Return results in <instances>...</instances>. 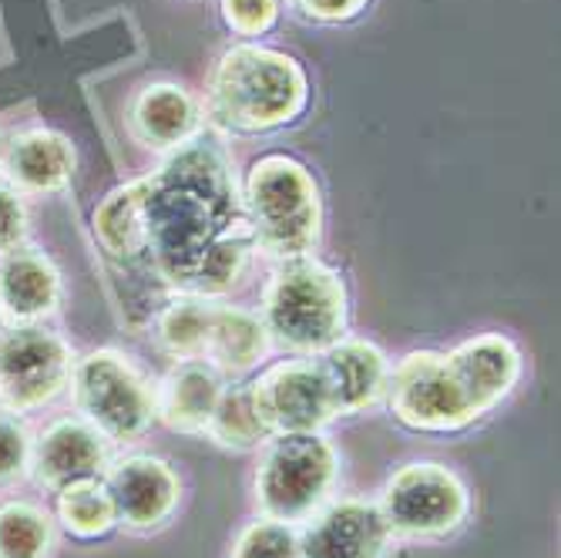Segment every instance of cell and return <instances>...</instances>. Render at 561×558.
Listing matches in <instances>:
<instances>
[{
	"instance_id": "6da1fadb",
	"label": "cell",
	"mask_w": 561,
	"mask_h": 558,
	"mask_svg": "<svg viewBox=\"0 0 561 558\" xmlns=\"http://www.w3.org/2000/svg\"><path fill=\"white\" fill-rule=\"evenodd\" d=\"M94 236L118 263L182 296H216L249 266L252 232L219 141L195 135L145 179L115 189L94 213Z\"/></svg>"
},
{
	"instance_id": "7a4b0ae2",
	"label": "cell",
	"mask_w": 561,
	"mask_h": 558,
	"mask_svg": "<svg viewBox=\"0 0 561 558\" xmlns=\"http://www.w3.org/2000/svg\"><path fill=\"white\" fill-rule=\"evenodd\" d=\"M310 98L306 71L283 50L239 44L219 58L209 81V115L242 135L293 122Z\"/></svg>"
},
{
	"instance_id": "3957f363",
	"label": "cell",
	"mask_w": 561,
	"mask_h": 558,
	"mask_svg": "<svg viewBox=\"0 0 561 558\" xmlns=\"http://www.w3.org/2000/svg\"><path fill=\"white\" fill-rule=\"evenodd\" d=\"M242 209L252 246L276 260H302L320 242V189L310 169L289 156H266L249 169Z\"/></svg>"
},
{
	"instance_id": "277c9868",
	"label": "cell",
	"mask_w": 561,
	"mask_h": 558,
	"mask_svg": "<svg viewBox=\"0 0 561 558\" xmlns=\"http://www.w3.org/2000/svg\"><path fill=\"white\" fill-rule=\"evenodd\" d=\"M263 327L276 343L320 353L343 340L346 289L340 276L317 260H286L263 289Z\"/></svg>"
},
{
	"instance_id": "5b68a950",
	"label": "cell",
	"mask_w": 561,
	"mask_h": 558,
	"mask_svg": "<svg viewBox=\"0 0 561 558\" xmlns=\"http://www.w3.org/2000/svg\"><path fill=\"white\" fill-rule=\"evenodd\" d=\"M336 451L317 434L270 437L256 475V501L263 519L296 525L317 515L336 485Z\"/></svg>"
},
{
	"instance_id": "8992f818",
	"label": "cell",
	"mask_w": 561,
	"mask_h": 558,
	"mask_svg": "<svg viewBox=\"0 0 561 558\" xmlns=\"http://www.w3.org/2000/svg\"><path fill=\"white\" fill-rule=\"evenodd\" d=\"M71 390L84 421L112 441L141 437L156 421V390L115 350H94L71 371Z\"/></svg>"
},
{
	"instance_id": "52a82bcc",
	"label": "cell",
	"mask_w": 561,
	"mask_h": 558,
	"mask_svg": "<svg viewBox=\"0 0 561 558\" xmlns=\"http://www.w3.org/2000/svg\"><path fill=\"white\" fill-rule=\"evenodd\" d=\"M390 411L400 424L424 434H450L474 424L481 414L457 380L447 353L414 350L387 374Z\"/></svg>"
},
{
	"instance_id": "ba28073f",
	"label": "cell",
	"mask_w": 561,
	"mask_h": 558,
	"mask_svg": "<svg viewBox=\"0 0 561 558\" xmlns=\"http://www.w3.org/2000/svg\"><path fill=\"white\" fill-rule=\"evenodd\" d=\"M380 515L390 535L437 538L461 528L471 498L465 481L437 462H414L390 475L380 494Z\"/></svg>"
},
{
	"instance_id": "9c48e42d",
	"label": "cell",
	"mask_w": 561,
	"mask_h": 558,
	"mask_svg": "<svg viewBox=\"0 0 561 558\" xmlns=\"http://www.w3.org/2000/svg\"><path fill=\"white\" fill-rule=\"evenodd\" d=\"M245 387H249L252 411H256L270 437L317 434L333 418H340L320 353L317 357L283 361Z\"/></svg>"
},
{
	"instance_id": "30bf717a",
	"label": "cell",
	"mask_w": 561,
	"mask_h": 558,
	"mask_svg": "<svg viewBox=\"0 0 561 558\" xmlns=\"http://www.w3.org/2000/svg\"><path fill=\"white\" fill-rule=\"evenodd\" d=\"M68 343L41 327H18L0 337V403L14 414L37 411L71 380Z\"/></svg>"
},
{
	"instance_id": "8fae6325",
	"label": "cell",
	"mask_w": 561,
	"mask_h": 558,
	"mask_svg": "<svg viewBox=\"0 0 561 558\" xmlns=\"http://www.w3.org/2000/svg\"><path fill=\"white\" fill-rule=\"evenodd\" d=\"M296 535L299 558H383L390 528L377 504L346 498L306 519Z\"/></svg>"
},
{
	"instance_id": "7c38bea8",
	"label": "cell",
	"mask_w": 561,
	"mask_h": 558,
	"mask_svg": "<svg viewBox=\"0 0 561 558\" xmlns=\"http://www.w3.org/2000/svg\"><path fill=\"white\" fill-rule=\"evenodd\" d=\"M108 494L115 501V515L131 532H151L162 528L182 498L179 475L151 454H131V458L118 462L108 478Z\"/></svg>"
},
{
	"instance_id": "4fadbf2b",
	"label": "cell",
	"mask_w": 561,
	"mask_h": 558,
	"mask_svg": "<svg viewBox=\"0 0 561 558\" xmlns=\"http://www.w3.org/2000/svg\"><path fill=\"white\" fill-rule=\"evenodd\" d=\"M108 465V441L88 421L61 418L31 447V471L37 485L61 491L71 481L98 478Z\"/></svg>"
},
{
	"instance_id": "5bb4252c",
	"label": "cell",
	"mask_w": 561,
	"mask_h": 558,
	"mask_svg": "<svg viewBox=\"0 0 561 558\" xmlns=\"http://www.w3.org/2000/svg\"><path fill=\"white\" fill-rule=\"evenodd\" d=\"M447 361L481 418L494 411L522 377V353L501 333H481L465 340L447 353Z\"/></svg>"
},
{
	"instance_id": "9a60e30c",
	"label": "cell",
	"mask_w": 561,
	"mask_h": 558,
	"mask_svg": "<svg viewBox=\"0 0 561 558\" xmlns=\"http://www.w3.org/2000/svg\"><path fill=\"white\" fill-rule=\"evenodd\" d=\"M226 387V374L209 361H179L156 394V414L172 431L206 434Z\"/></svg>"
},
{
	"instance_id": "2e32d148",
	"label": "cell",
	"mask_w": 561,
	"mask_h": 558,
	"mask_svg": "<svg viewBox=\"0 0 561 558\" xmlns=\"http://www.w3.org/2000/svg\"><path fill=\"white\" fill-rule=\"evenodd\" d=\"M61 299V276L34 249H14L0 257V317L11 323H37L55 314Z\"/></svg>"
},
{
	"instance_id": "e0dca14e",
	"label": "cell",
	"mask_w": 561,
	"mask_h": 558,
	"mask_svg": "<svg viewBox=\"0 0 561 558\" xmlns=\"http://www.w3.org/2000/svg\"><path fill=\"white\" fill-rule=\"evenodd\" d=\"M320 361L330 377L340 418L374 408L387 390V357L367 340H336L333 346L320 350Z\"/></svg>"
},
{
	"instance_id": "ac0fdd59",
	"label": "cell",
	"mask_w": 561,
	"mask_h": 558,
	"mask_svg": "<svg viewBox=\"0 0 561 558\" xmlns=\"http://www.w3.org/2000/svg\"><path fill=\"white\" fill-rule=\"evenodd\" d=\"M131 132L148 148H179L198 135V105L182 84H148L131 105Z\"/></svg>"
},
{
	"instance_id": "d6986e66",
	"label": "cell",
	"mask_w": 561,
	"mask_h": 558,
	"mask_svg": "<svg viewBox=\"0 0 561 558\" xmlns=\"http://www.w3.org/2000/svg\"><path fill=\"white\" fill-rule=\"evenodd\" d=\"M75 175V148L50 128H31L8 148V182L24 192H58Z\"/></svg>"
},
{
	"instance_id": "ffe728a7",
	"label": "cell",
	"mask_w": 561,
	"mask_h": 558,
	"mask_svg": "<svg viewBox=\"0 0 561 558\" xmlns=\"http://www.w3.org/2000/svg\"><path fill=\"white\" fill-rule=\"evenodd\" d=\"M266 357V327L260 317H252L239 307L226 303H209V327H206V353L222 374H242L256 367Z\"/></svg>"
},
{
	"instance_id": "44dd1931",
	"label": "cell",
	"mask_w": 561,
	"mask_h": 558,
	"mask_svg": "<svg viewBox=\"0 0 561 558\" xmlns=\"http://www.w3.org/2000/svg\"><path fill=\"white\" fill-rule=\"evenodd\" d=\"M58 519L75 538H101L118 525L115 501L101 478L71 481L58 491Z\"/></svg>"
},
{
	"instance_id": "7402d4cb",
	"label": "cell",
	"mask_w": 561,
	"mask_h": 558,
	"mask_svg": "<svg viewBox=\"0 0 561 558\" xmlns=\"http://www.w3.org/2000/svg\"><path fill=\"white\" fill-rule=\"evenodd\" d=\"M55 545V525L31 501L0 504V558H47Z\"/></svg>"
},
{
	"instance_id": "603a6c76",
	"label": "cell",
	"mask_w": 561,
	"mask_h": 558,
	"mask_svg": "<svg viewBox=\"0 0 561 558\" xmlns=\"http://www.w3.org/2000/svg\"><path fill=\"white\" fill-rule=\"evenodd\" d=\"M209 296H179L159 320V340L175 361H202L209 327Z\"/></svg>"
},
{
	"instance_id": "cb8c5ba5",
	"label": "cell",
	"mask_w": 561,
	"mask_h": 558,
	"mask_svg": "<svg viewBox=\"0 0 561 558\" xmlns=\"http://www.w3.org/2000/svg\"><path fill=\"white\" fill-rule=\"evenodd\" d=\"M206 434L213 441H219L222 447H236V451H245V447H256V444L270 441L256 411H252L249 387H226Z\"/></svg>"
},
{
	"instance_id": "d4e9b609",
	"label": "cell",
	"mask_w": 561,
	"mask_h": 558,
	"mask_svg": "<svg viewBox=\"0 0 561 558\" xmlns=\"http://www.w3.org/2000/svg\"><path fill=\"white\" fill-rule=\"evenodd\" d=\"M232 558H299L296 532L293 525L263 519L252 522L239 532L232 545Z\"/></svg>"
},
{
	"instance_id": "484cf974",
	"label": "cell",
	"mask_w": 561,
	"mask_h": 558,
	"mask_svg": "<svg viewBox=\"0 0 561 558\" xmlns=\"http://www.w3.org/2000/svg\"><path fill=\"white\" fill-rule=\"evenodd\" d=\"M226 24L242 37L266 34L279 18V0H222Z\"/></svg>"
},
{
	"instance_id": "4316f807",
	"label": "cell",
	"mask_w": 561,
	"mask_h": 558,
	"mask_svg": "<svg viewBox=\"0 0 561 558\" xmlns=\"http://www.w3.org/2000/svg\"><path fill=\"white\" fill-rule=\"evenodd\" d=\"M31 462V437L18 424V418L0 414V485H11L24 475Z\"/></svg>"
},
{
	"instance_id": "83f0119b",
	"label": "cell",
	"mask_w": 561,
	"mask_h": 558,
	"mask_svg": "<svg viewBox=\"0 0 561 558\" xmlns=\"http://www.w3.org/2000/svg\"><path fill=\"white\" fill-rule=\"evenodd\" d=\"M27 236V209L24 198L11 182H0V257L21 249Z\"/></svg>"
},
{
	"instance_id": "f1b7e54d",
	"label": "cell",
	"mask_w": 561,
	"mask_h": 558,
	"mask_svg": "<svg viewBox=\"0 0 561 558\" xmlns=\"http://www.w3.org/2000/svg\"><path fill=\"white\" fill-rule=\"evenodd\" d=\"M296 8L313 21L340 24V21H350L360 14L367 8V0H296Z\"/></svg>"
},
{
	"instance_id": "f546056e",
	"label": "cell",
	"mask_w": 561,
	"mask_h": 558,
	"mask_svg": "<svg viewBox=\"0 0 561 558\" xmlns=\"http://www.w3.org/2000/svg\"><path fill=\"white\" fill-rule=\"evenodd\" d=\"M0 327H4V317H0ZM0 337H4V333H0Z\"/></svg>"
}]
</instances>
